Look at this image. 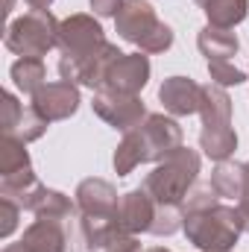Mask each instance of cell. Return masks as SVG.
I'll list each match as a JSON object with an SVG mask.
<instances>
[{"mask_svg":"<svg viewBox=\"0 0 249 252\" xmlns=\"http://www.w3.org/2000/svg\"><path fill=\"white\" fill-rule=\"evenodd\" d=\"M121 6H124V0H91V9L97 18H115L121 12Z\"/></svg>","mask_w":249,"mask_h":252,"instance_id":"f1b7e54d","label":"cell"},{"mask_svg":"<svg viewBox=\"0 0 249 252\" xmlns=\"http://www.w3.org/2000/svg\"><path fill=\"white\" fill-rule=\"evenodd\" d=\"M238 208H241V214H244V223H247V229H249V193L238 202Z\"/></svg>","mask_w":249,"mask_h":252,"instance_id":"f546056e","label":"cell"},{"mask_svg":"<svg viewBox=\"0 0 249 252\" xmlns=\"http://www.w3.org/2000/svg\"><path fill=\"white\" fill-rule=\"evenodd\" d=\"M141 135V144L147 150V161H164L167 156H173L182 147V126L173 118L164 115H147V121L135 126Z\"/></svg>","mask_w":249,"mask_h":252,"instance_id":"ba28073f","label":"cell"},{"mask_svg":"<svg viewBox=\"0 0 249 252\" xmlns=\"http://www.w3.org/2000/svg\"><path fill=\"white\" fill-rule=\"evenodd\" d=\"M59 24L50 9H30L6 27L3 44L21 59H41L59 47Z\"/></svg>","mask_w":249,"mask_h":252,"instance_id":"3957f363","label":"cell"},{"mask_svg":"<svg viewBox=\"0 0 249 252\" xmlns=\"http://www.w3.org/2000/svg\"><path fill=\"white\" fill-rule=\"evenodd\" d=\"M156 211H158V202L147 193L144 188H135L121 196V205H118V226L129 232V235H144L153 229V220H156Z\"/></svg>","mask_w":249,"mask_h":252,"instance_id":"4fadbf2b","label":"cell"},{"mask_svg":"<svg viewBox=\"0 0 249 252\" xmlns=\"http://www.w3.org/2000/svg\"><path fill=\"white\" fill-rule=\"evenodd\" d=\"M12 9H15V0H6V15H9Z\"/></svg>","mask_w":249,"mask_h":252,"instance_id":"d6a6232c","label":"cell"},{"mask_svg":"<svg viewBox=\"0 0 249 252\" xmlns=\"http://www.w3.org/2000/svg\"><path fill=\"white\" fill-rule=\"evenodd\" d=\"M196 47L208 62H220V59L232 62V56H238V50H241V41H238V35L232 30H220V27L208 24L205 30H199Z\"/></svg>","mask_w":249,"mask_h":252,"instance_id":"d6986e66","label":"cell"},{"mask_svg":"<svg viewBox=\"0 0 249 252\" xmlns=\"http://www.w3.org/2000/svg\"><path fill=\"white\" fill-rule=\"evenodd\" d=\"M182 232L199 252H232L247 232L238 205H223L220 199L205 208H182Z\"/></svg>","mask_w":249,"mask_h":252,"instance_id":"6da1fadb","label":"cell"},{"mask_svg":"<svg viewBox=\"0 0 249 252\" xmlns=\"http://www.w3.org/2000/svg\"><path fill=\"white\" fill-rule=\"evenodd\" d=\"M124 53L118 50V44L112 41H103L97 50H91L88 56H79V59H59V73L62 79L73 82V85H85V88H94L100 91L106 85V76H109V67L118 62Z\"/></svg>","mask_w":249,"mask_h":252,"instance_id":"277c9868","label":"cell"},{"mask_svg":"<svg viewBox=\"0 0 249 252\" xmlns=\"http://www.w3.org/2000/svg\"><path fill=\"white\" fill-rule=\"evenodd\" d=\"M24 170H32L27 144L18 141V138L3 135L0 138V179L3 176H15V173H24Z\"/></svg>","mask_w":249,"mask_h":252,"instance_id":"cb8c5ba5","label":"cell"},{"mask_svg":"<svg viewBox=\"0 0 249 252\" xmlns=\"http://www.w3.org/2000/svg\"><path fill=\"white\" fill-rule=\"evenodd\" d=\"M24 3H27L30 9H50V3H53V0H24Z\"/></svg>","mask_w":249,"mask_h":252,"instance_id":"4dcf8cb0","label":"cell"},{"mask_svg":"<svg viewBox=\"0 0 249 252\" xmlns=\"http://www.w3.org/2000/svg\"><path fill=\"white\" fill-rule=\"evenodd\" d=\"M138 164H147V150L141 144L138 129H132V132H124V141L115 150V173L118 176H129Z\"/></svg>","mask_w":249,"mask_h":252,"instance_id":"7402d4cb","label":"cell"},{"mask_svg":"<svg viewBox=\"0 0 249 252\" xmlns=\"http://www.w3.org/2000/svg\"><path fill=\"white\" fill-rule=\"evenodd\" d=\"M199 150L211 161H229L238 150V132L232 126L226 129H202L199 132Z\"/></svg>","mask_w":249,"mask_h":252,"instance_id":"44dd1931","label":"cell"},{"mask_svg":"<svg viewBox=\"0 0 249 252\" xmlns=\"http://www.w3.org/2000/svg\"><path fill=\"white\" fill-rule=\"evenodd\" d=\"M196 3H199V6H202V3H205V0H196Z\"/></svg>","mask_w":249,"mask_h":252,"instance_id":"e575fe53","label":"cell"},{"mask_svg":"<svg viewBox=\"0 0 249 252\" xmlns=\"http://www.w3.org/2000/svg\"><path fill=\"white\" fill-rule=\"evenodd\" d=\"M73 196H76L79 217H94V220H115L121 205L115 185L106 179H82Z\"/></svg>","mask_w":249,"mask_h":252,"instance_id":"30bf717a","label":"cell"},{"mask_svg":"<svg viewBox=\"0 0 249 252\" xmlns=\"http://www.w3.org/2000/svg\"><path fill=\"white\" fill-rule=\"evenodd\" d=\"M182 217H185V214H182L179 205H158L150 235H156V238H170V235H176V232L182 229Z\"/></svg>","mask_w":249,"mask_h":252,"instance_id":"d4e9b609","label":"cell"},{"mask_svg":"<svg viewBox=\"0 0 249 252\" xmlns=\"http://www.w3.org/2000/svg\"><path fill=\"white\" fill-rule=\"evenodd\" d=\"M247 179H249V161H247ZM247 193H249V190H247Z\"/></svg>","mask_w":249,"mask_h":252,"instance_id":"836d02e7","label":"cell"},{"mask_svg":"<svg viewBox=\"0 0 249 252\" xmlns=\"http://www.w3.org/2000/svg\"><path fill=\"white\" fill-rule=\"evenodd\" d=\"M12 82H15V88L18 91H24V94H35L44 82H47V67H44V59H18V62L12 64Z\"/></svg>","mask_w":249,"mask_h":252,"instance_id":"603a6c76","label":"cell"},{"mask_svg":"<svg viewBox=\"0 0 249 252\" xmlns=\"http://www.w3.org/2000/svg\"><path fill=\"white\" fill-rule=\"evenodd\" d=\"M47 126L50 124L32 106L18 103V97L12 91H3L0 94V129H3V135L30 144V141H38L47 132Z\"/></svg>","mask_w":249,"mask_h":252,"instance_id":"52a82bcc","label":"cell"},{"mask_svg":"<svg viewBox=\"0 0 249 252\" xmlns=\"http://www.w3.org/2000/svg\"><path fill=\"white\" fill-rule=\"evenodd\" d=\"M202 129H226L232 126V97L223 85H202Z\"/></svg>","mask_w":249,"mask_h":252,"instance_id":"ac0fdd59","label":"cell"},{"mask_svg":"<svg viewBox=\"0 0 249 252\" xmlns=\"http://www.w3.org/2000/svg\"><path fill=\"white\" fill-rule=\"evenodd\" d=\"M158 100L164 112L173 118H190L202 109V85H196L190 76H167L158 88Z\"/></svg>","mask_w":249,"mask_h":252,"instance_id":"8fae6325","label":"cell"},{"mask_svg":"<svg viewBox=\"0 0 249 252\" xmlns=\"http://www.w3.org/2000/svg\"><path fill=\"white\" fill-rule=\"evenodd\" d=\"M21 205L15 199H6L0 196V238H9L15 229H18V220H21Z\"/></svg>","mask_w":249,"mask_h":252,"instance_id":"83f0119b","label":"cell"},{"mask_svg":"<svg viewBox=\"0 0 249 252\" xmlns=\"http://www.w3.org/2000/svg\"><path fill=\"white\" fill-rule=\"evenodd\" d=\"M211 188L220 199H232L235 205L247 196L249 179H247V164H235V161H217L214 173H211Z\"/></svg>","mask_w":249,"mask_h":252,"instance_id":"e0dca14e","label":"cell"},{"mask_svg":"<svg viewBox=\"0 0 249 252\" xmlns=\"http://www.w3.org/2000/svg\"><path fill=\"white\" fill-rule=\"evenodd\" d=\"M115 27L124 41L138 47L158 27V15H156L153 3H147V0H124L121 12L115 15Z\"/></svg>","mask_w":249,"mask_h":252,"instance_id":"5bb4252c","label":"cell"},{"mask_svg":"<svg viewBox=\"0 0 249 252\" xmlns=\"http://www.w3.org/2000/svg\"><path fill=\"white\" fill-rule=\"evenodd\" d=\"M24 211H32L41 220H59V223L76 220V202H70V196H64L62 190L44 188V185H38L24 199Z\"/></svg>","mask_w":249,"mask_h":252,"instance_id":"9a60e30c","label":"cell"},{"mask_svg":"<svg viewBox=\"0 0 249 252\" xmlns=\"http://www.w3.org/2000/svg\"><path fill=\"white\" fill-rule=\"evenodd\" d=\"M202 12L211 27L220 30H235L249 12V0H205Z\"/></svg>","mask_w":249,"mask_h":252,"instance_id":"ffe728a7","label":"cell"},{"mask_svg":"<svg viewBox=\"0 0 249 252\" xmlns=\"http://www.w3.org/2000/svg\"><path fill=\"white\" fill-rule=\"evenodd\" d=\"M73 229L70 223H59V220H35L32 226H27L21 244L30 252H64L67 241H70Z\"/></svg>","mask_w":249,"mask_h":252,"instance_id":"2e32d148","label":"cell"},{"mask_svg":"<svg viewBox=\"0 0 249 252\" xmlns=\"http://www.w3.org/2000/svg\"><path fill=\"white\" fill-rule=\"evenodd\" d=\"M103 41H106V35H103L100 21H94V15L79 12V15H70V18H64L62 24H59V50H62V59L88 56Z\"/></svg>","mask_w":249,"mask_h":252,"instance_id":"8992f818","label":"cell"},{"mask_svg":"<svg viewBox=\"0 0 249 252\" xmlns=\"http://www.w3.org/2000/svg\"><path fill=\"white\" fill-rule=\"evenodd\" d=\"M170 44H173V30L164 24V21H158V27L138 44V50L141 53H147V56H153V53H164V50H170Z\"/></svg>","mask_w":249,"mask_h":252,"instance_id":"484cf974","label":"cell"},{"mask_svg":"<svg viewBox=\"0 0 249 252\" xmlns=\"http://www.w3.org/2000/svg\"><path fill=\"white\" fill-rule=\"evenodd\" d=\"M147 82H150V56L138 50V53H124L109 67L103 88L118 91V94H141Z\"/></svg>","mask_w":249,"mask_h":252,"instance_id":"7c38bea8","label":"cell"},{"mask_svg":"<svg viewBox=\"0 0 249 252\" xmlns=\"http://www.w3.org/2000/svg\"><path fill=\"white\" fill-rule=\"evenodd\" d=\"M91 109L100 121H106L118 132H132L135 126L147 121V109H144L141 94H118V91L100 88V91H94Z\"/></svg>","mask_w":249,"mask_h":252,"instance_id":"5b68a950","label":"cell"},{"mask_svg":"<svg viewBox=\"0 0 249 252\" xmlns=\"http://www.w3.org/2000/svg\"><path fill=\"white\" fill-rule=\"evenodd\" d=\"M47 124H56V121H67L70 115H76L79 109V88L67 79L59 82H44L35 94H32V103H30Z\"/></svg>","mask_w":249,"mask_h":252,"instance_id":"9c48e42d","label":"cell"},{"mask_svg":"<svg viewBox=\"0 0 249 252\" xmlns=\"http://www.w3.org/2000/svg\"><path fill=\"white\" fill-rule=\"evenodd\" d=\"M3 252H30V250H27L24 244H9V247H6Z\"/></svg>","mask_w":249,"mask_h":252,"instance_id":"1f68e13d","label":"cell"},{"mask_svg":"<svg viewBox=\"0 0 249 252\" xmlns=\"http://www.w3.org/2000/svg\"><path fill=\"white\" fill-rule=\"evenodd\" d=\"M199 153L190 147H179L173 156L156 164L153 173H147L144 190L158 202V205H182L187 193L199 176Z\"/></svg>","mask_w":249,"mask_h":252,"instance_id":"7a4b0ae2","label":"cell"},{"mask_svg":"<svg viewBox=\"0 0 249 252\" xmlns=\"http://www.w3.org/2000/svg\"><path fill=\"white\" fill-rule=\"evenodd\" d=\"M208 76H211V82L214 85H241V82H247V73L241 70V67H235L232 62H208Z\"/></svg>","mask_w":249,"mask_h":252,"instance_id":"4316f807","label":"cell"}]
</instances>
